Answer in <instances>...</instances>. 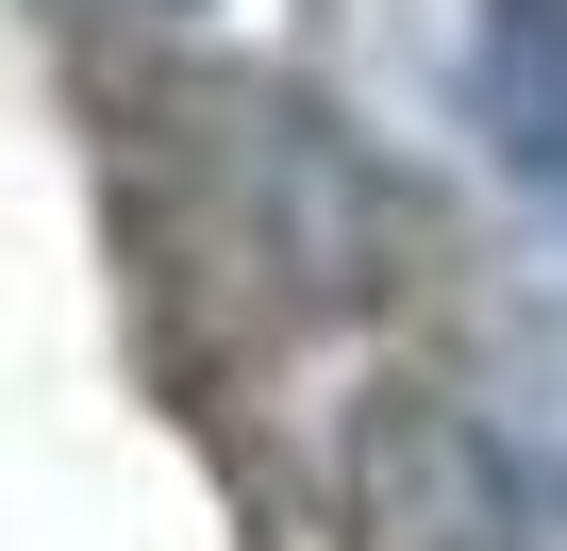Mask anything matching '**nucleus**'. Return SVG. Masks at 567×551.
Returning a JSON list of instances; mask_svg holds the SVG:
<instances>
[{
	"mask_svg": "<svg viewBox=\"0 0 567 551\" xmlns=\"http://www.w3.org/2000/svg\"><path fill=\"white\" fill-rule=\"evenodd\" d=\"M451 101L484 134L501 184L567 201V0H467V34H451Z\"/></svg>",
	"mask_w": 567,
	"mask_h": 551,
	"instance_id": "f03ea898",
	"label": "nucleus"
},
{
	"mask_svg": "<svg viewBox=\"0 0 567 551\" xmlns=\"http://www.w3.org/2000/svg\"><path fill=\"white\" fill-rule=\"evenodd\" d=\"M351 551H567V451L484 401H384L351 435Z\"/></svg>",
	"mask_w": 567,
	"mask_h": 551,
	"instance_id": "f257e3e1",
	"label": "nucleus"
}]
</instances>
